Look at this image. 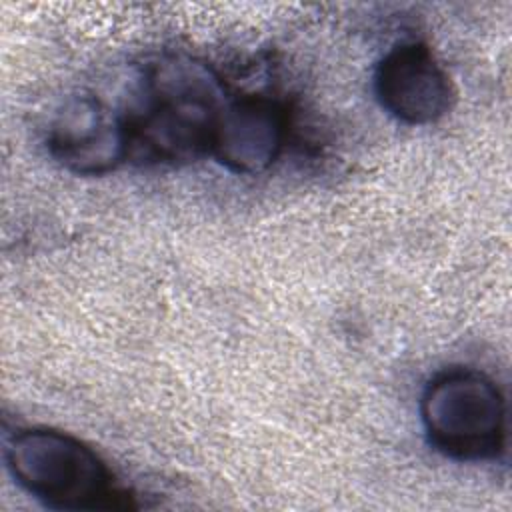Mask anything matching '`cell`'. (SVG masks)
I'll return each mask as SVG.
<instances>
[{"label":"cell","mask_w":512,"mask_h":512,"mask_svg":"<svg viewBox=\"0 0 512 512\" xmlns=\"http://www.w3.org/2000/svg\"><path fill=\"white\" fill-rule=\"evenodd\" d=\"M288 126V112L278 100L232 94L220 114L210 156L234 174L256 176L280 158Z\"/></svg>","instance_id":"obj_6"},{"label":"cell","mask_w":512,"mask_h":512,"mask_svg":"<svg viewBox=\"0 0 512 512\" xmlns=\"http://www.w3.org/2000/svg\"><path fill=\"white\" fill-rule=\"evenodd\" d=\"M232 94L208 62L188 54L152 60L140 96L124 114L130 160L142 166H182L210 156L220 114Z\"/></svg>","instance_id":"obj_1"},{"label":"cell","mask_w":512,"mask_h":512,"mask_svg":"<svg viewBox=\"0 0 512 512\" xmlns=\"http://www.w3.org/2000/svg\"><path fill=\"white\" fill-rule=\"evenodd\" d=\"M46 146L54 162L76 176H104L130 160L124 114L92 94L62 104L48 126Z\"/></svg>","instance_id":"obj_4"},{"label":"cell","mask_w":512,"mask_h":512,"mask_svg":"<svg viewBox=\"0 0 512 512\" xmlns=\"http://www.w3.org/2000/svg\"><path fill=\"white\" fill-rule=\"evenodd\" d=\"M12 478L30 496L58 510H130L106 462L80 438L54 428L18 430L4 450Z\"/></svg>","instance_id":"obj_2"},{"label":"cell","mask_w":512,"mask_h":512,"mask_svg":"<svg viewBox=\"0 0 512 512\" xmlns=\"http://www.w3.org/2000/svg\"><path fill=\"white\" fill-rule=\"evenodd\" d=\"M374 92L380 106L408 126L440 120L452 102L450 78L424 42L390 48L376 66Z\"/></svg>","instance_id":"obj_5"},{"label":"cell","mask_w":512,"mask_h":512,"mask_svg":"<svg viewBox=\"0 0 512 512\" xmlns=\"http://www.w3.org/2000/svg\"><path fill=\"white\" fill-rule=\"evenodd\" d=\"M428 442L458 462L494 460L506 446V402L496 382L474 368H448L430 378L420 398Z\"/></svg>","instance_id":"obj_3"}]
</instances>
